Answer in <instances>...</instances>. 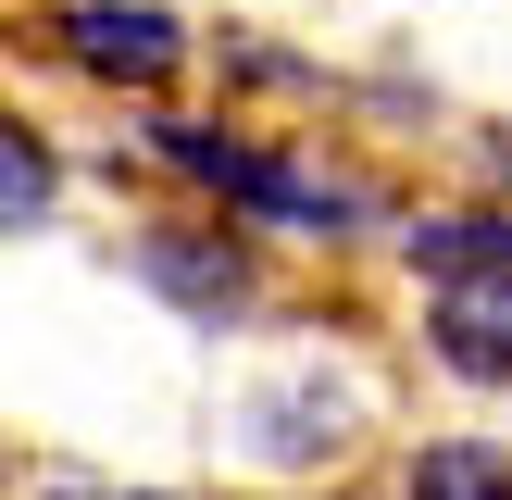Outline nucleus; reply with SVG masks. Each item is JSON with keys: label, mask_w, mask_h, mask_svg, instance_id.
Instances as JSON below:
<instances>
[{"label": "nucleus", "mask_w": 512, "mask_h": 500, "mask_svg": "<svg viewBox=\"0 0 512 500\" xmlns=\"http://www.w3.org/2000/svg\"><path fill=\"white\" fill-rule=\"evenodd\" d=\"M163 163H188L213 200H250V213H275V225H363V188L288 163V150H250V138H225V125H163Z\"/></svg>", "instance_id": "f257e3e1"}, {"label": "nucleus", "mask_w": 512, "mask_h": 500, "mask_svg": "<svg viewBox=\"0 0 512 500\" xmlns=\"http://www.w3.org/2000/svg\"><path fill=\"white\" fill-rule=\"evenodd\" d=\"M63 50L88 75H113V88H163V75L188 63L175 13H150V0H63Z\"/></svg>", "instance_id": "f03ea898"}, {"label": "nucleus", "mask_w": 512, "mask_h": 500, "mask_svg": "<svg viewBox=\"0 0 512 500\" xmlns=\"http://www.w3.org/2000/svg\"><path fill=\"white\" fill-rule=\"evenodd\" d=\"M425 338H438V363H450V375L512 388V275H463V288H438Z\"/></svg>", "instance_id": "7ed1b4c3"}, {"label": "nucleus", "mask_w": 512, "mask_h": 500, "mask_svg": "<svg viewBox=\"0 0 512 500\" xmlns=\"http://www.w3.org/2000/svg\"><path fill=\"white\" fill-rule=\"evenodd\" d=\"M138 275L175 300V313H238V300H250L238 238H200V225H150V238H138Z\"/></svg>", "instance_id": "20e7f679"}, {"label": "nucleus", "mask_w": 512, "mask_h": 500, "mask_svg": "<svg viewBox=\"0 0 512 500\" xmlns=\"http://www.w3.org/2000/svg\"><path fill=\"white\" fill-rule=\"evenodd\" d=\"M338 438H350V388H325V375L263 388V413H250V450H263V463H325Z\"/></svg>", "instance_id": "39448f33"}, {"label": "nucleus", "mask_w": 512, "mask_h": 500, "mask_svg": "<svg viewBox=\"0 0 512 500\" xmlns=\"http://www.w3.org/2000/svg\"><path fill=\"white\" fill-rule=\"evenodd\" d=\"M400 500H512V450H488V438H425L413 475H400Z\"/></svg>", "instance_id": "423d86ee"}, {"label": "nucleus", "mask_w": 512, "mask_h": 500, "mask_svg": "<svg viewBox=\"0 0 512 500\" xmlns=\"http://www.w3.org/2000/svg\"><path fill=\"white\" fill-rule=\"evenodd\" d=\"M38 200H50V150H38V138H25V125H13V225L38 213Z\"/></svg>", "instance_id": "0eeeda50"}, {"label": "nucleus", "mask_w": 512, "mask_h": 500, "mask_svg": "<svg viewBox=\"0 0 512 500\" xmlns=\"http://www.w3.org/2000/svg\"><path fill=\"white\" fill-rule=\"evenodd\" d=\"M50 500H163V488H50Z\"/></svg>", "instance_id": "6e6552de"}, {"label": "nucleus", "mask_w": 512, "mask_h": 500, "mask_svg": "<svg viewBox=\"0 0 512 500\" xmlns=\"http://www.w3.org/2000/svg\"><path fill=\"white\" fill-rule=\"evenodd\" d=\"M488 175H500V188H512V138H488Z\"/></svg>", "instance_id": "1a4fd4ad"}]
</instances>
